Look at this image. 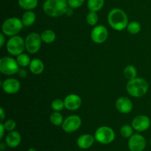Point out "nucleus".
<instances>
[{
    "mask_svg": "<svg viewBox=\"0 0 151 151\" xmlns=\"http://www.w3.org/2000/svg\"><path fill=\"white\" fill-rule=\"evenodd\" d=\"M4 131H6L5 128H4V124L2 122L0 123V139H2L3 137H4Z\"/></svg>",
    "mask_w": 151,
    "mask_h": 151,
    "instance_id": "2f4dec72",
    "label": "nucleus"
},
{
    "mask_svg": "<svg viewBox=\"0 0 151 151\" xmlns=\"http://www.w3.org/2000/svg\"><path fill=\"white\" fill-rule=\"evenodd\" d=\"M104 0H88L87 7L90 11L98 12L104 5Z\"/></svg>",
    "mask_w": 151,
    "mask_h": 151,
    "instance_id": "412c9836",
    "label": "nucleus"
},
{
    "mask_svg": "<svg viewBox=\"0 0 151 151\" xmlns=\"http://www.w3.org/2000/svg\"><path fill=\"white\" fill-rule=\"evenodd\" d=\"M50 119L51 123L55 126L62 125L63 121H64L63 116L60 113V111H54L53 113H52L50 115Z\"/></svg>",
    "mask_w": 151,
    "mask_h": 151,
    "instance_id": "5701e85b",
    "label": "nucleus"
},
{
    "mask_svg": "<svg viewBox=\"0 0 151 151\" xmlns=\"http://www.w3.org/2000/svg\"><path fill=\"white\" fill-rule=\"evenodd\" d=\"M150 145H151V139H150Z\"/></svg>",
    "mask_w": 151,
    "mask_h": 151,
    "instance_id": "58836bf2",
    "label": "nucleus"
},
{
    "mask_svg": "<svg viewBox=\"0 0 151 151\" xmlns=\"http://www.w3.org/2000/svg\"><path fill=\"white\" fill-rule=\"evenodd\" d=\"M29 70L34 75H40L44 72V64L41 60L38 58H34L31 60L29 63Z\"/></svg>",
    "mask_w": 151,
    "mask_h": 151,
    "instance_id": "a211bd4d",
    "label": "nucleus"
},
{
    "mask_svg": "<svg viewBox=\"0 0 151 151\" xmlns=\"http://www.w3.org/2000/svg\"><path fill=\"white\" fill-rule=\"evenodd\" d=\"M134 133V128L129 125H125L120 128V134L124 138H130Z\"/></svg>",
    "mask_w": 151,
    "mask_h": 151,
    "instance_id": "cd10ccee",
    "label": "nucleus"
},
{
    "mask_svg": "<svg viewBox=\"0 0 151 151\" xmlns=\"http://www.w3.org/2000/svg\"><path fill=\"white\" fill-rule=\"evenodd\" d=\"M3 91L8 94H14L19 91L21 84L16 78H7L3 82H1Z\"/></svg>",
    "mask_w": 151,
    "mask_h": 151,
    "instance_id": "ddd939ff",
    "label": "nucleus"
},
{
    "mask_svg": "<svg viewBox=\"0 0 151 151\" xmlns=\"http://www.w3.org/2000/svg\"><path fill=\"white\" fill-rule=\"evenodd\" d=\"M124 76L130 81V80L134 79V78H137V70L136 69V67H134L132 65H129V66H127L124 69Z\"/></svg>",
    "mask_w": 151,
    "mask_h": 151,
    "instance_id": "b1692460",
    "label": "nucleus"
},
{
    "mask_svg": "<svg viewBox=\"0 0 151 151\" xmlns=\"http://www.w3.org/2000/svg\"><path fill=\"white\" fill-rule=\"evenodd\" d=\"M84 1H85V0H67L68 6L73 9L81 7Z\"/></svg>",
    "mask_w": 151,
    "mask_h": 151,
    "instance_id": "7c9ffc66",
    "label": "nucleus"
},
{
    "mask_svg": "<svg viewBox=\"0 0 151 151\" xmlns=\"http://www.w3.org/2000/svg\"><path fill=\"white\" fill-rule=\"evenodd\" d=\"M128 94L134 97H141L145 95L149 89V84L146 80L142 78H136L128 81L126 85Z\"/></svg>",
    "mask_w": 151,
    "mask_h": 151,
    "instance_id": "7ed1b4c3",
    "label": "nucleus"
},
{
    "mask_svg": "<svg viewBox=\"0 0 151 151\" xmlns=\"http://www.w3.org/2000/svg\"><path fill=\"white\" fill-rule=\"evenodd\" d=\"M150 126V119L146 115H139L134 118L132 121V127L139 132L147 131Z\"/></svg>",
    "mask_w": 151,
    "mask_h": 151,
    "instance_id": "f8f14e48",
    "label": "nucleus"
},
{
    "mask_svg": "<svg viewBox=\"0 0 151 151\" xmlns=\"http://www.w3.org/2000/svg\"><path fill=\"white\" fill-rule=\"evenodd\" d=\"M94 137H93L91 134H85L79 137V138L77 140V144L78 146L81 149H88L92 146L94 142Z\"/></svg>",
    "mask_w": 151,
    "mask_h": 151,
    "instance_id": "f3484780",
    "label": "nucleus"
},
{
    "mask_svg": "<svg viewBox=\"0 0 151 151\" xmlns=\"http://www.w3.org/2000/svg\"><path fill=\"white\" fill-rule=\"evenodd\" d=\"M82 124L81 118L78 115L67 116L62 124V129L66 133H72L80 128Z\"/></svg>",
    "mask_w": 151,
    "mask_h": 151,
    "instance_id": "1a4fd4ad",
    "label": "nucleus"
},
{
    "mask_svg": "<svg viewBox=\"0 0 151 151\" xmlns=\"http://www.w3.org/2000/svg\"><path fill=\"white\" fill-rule=\"evenodd\" d=\"M19 65L16 59L11 57H3L0 59V72L5 75H13L18 73Z\"/></svg>",
    "mask_w": 151,
    "mask_h": 151,
    "instance_id": "423d86ee",
    "label": "nucleus"
},
{
    "mask_svg": "<svg viewBox=\"0 0 151 151\" xmlns=\"http://www.w3.org/2000/svg\"><path fill=\"white\" fill-rule=\"evenodd\" d=\"M24 24L22 20L16 17H11L6 19L2 24V32L7 36L17 35L23 29Z\"/></svg>",
    "mask_w": 151,
    "mask_h": 151,
    "instance_id": "20e7f679",
    "label": "nucleus"
},
{
    "mask_svg": "<svg viewBox=\"0 0 151 151\" xmlns=\"http://www.w3.org/2000/svg\"><path fill=\"white\" fill-rule=\"evenodd\" d=\"M115 106L118 111L122 114H128L132 111L133 103L130 99L125 97H119L116 100Z\"/></svg>",
    "mask_w": 151,
    "mask_h": 151,
    "instance_id": "2eb2a0df",
    "label": "nucleus"
},
{
    "mask_svg": "<svg viewBox=\"0 0 151 151\" xmlns=\"http://www.w3.org/2000/svg\"><path fill=\"white\" fill-rule=\"evenodd\" d=\"M64 101L65 108L69 111H75L79 109L82 105V99L79 95L75 94H70L66 96Z\"/></svg>",
    "mask_w": 151,
    "mask_h": 151,
    "instance_id": "4468645a",
    "label": "nucleus"
},
{
    "mask_svg": "<svg viewBox=\"0 0 151 151\" xmlns=\"http://www.w3.org/2000/svg\"><path fill=\"white\" fill-rule=\"evenodd\" d=\"M41 35L37 32H31L25 38V47L27 51L30 54H35L40 50L41 47Z\"/></svg>",
    "mask_w": 151,
    "mask_h": 151,
    "instance_id": "6e6552de",
    "label": "nucleus"
},
{
    "mask_svg": "<svg viewBox=\"0 0 151 151\" xmlns=\"http://www.w3.org/2000/svg\"><path fill=\"white\" fill-rule=\"evenodd\" d=\"M6 48L7 52L13 56H18L23 53L24 50L26 49L25 40L19 35H14L10 37L7 41Z\"/></svg>",
    "mask_w": 151,
    "mask_h": 151,
    "instance_id": "39448f33",
    "label": "nucleus"
},
{
    "mask_svg": "<svg viewBox=\"0 0 151 151\" xmlns=\"http://www.w3.org/2000/svg\"><path fill=\"white\" fill-rule=\"evenodd\" d=\"M73 13H74L73 8H72V7H68L67 9H66V13H65V14L68 16H71L73 15Z\"/></svg>",
    "mask_w": 151,
    "mask_h": 151,
    "instance_id": "f704fd0d",
    "label": "nucleus"
},
{
    "mask_svg": "<svg viewBox=\"0 0 151 151\" xmlns=\"http://www.w3.org/2000/svg\"><path fill=\"white\" fill-rule=\"evenodd\" d=\"M27 151H37V150H35V148H32H32H29V149H28Z\"/></svg>",
    "mask_w": 151,
    "mask_h": 151,
    "instance_id": "4c0bfd02",
    "label": "nucleus"
},
{
    "mask_svg": "<svg viewBox=\"0 0 151 151\" xmlns=\"http://www.w3.org/2000/svg\"><path fill=\"white\" fill-rule=\"evenodd\" d=\"M21 141H22V137L20 134L15 131H10L5 139L6 145L9 147H12V148L18 147L21 143Z\"/></svg>",
    "mask_w": 151,
    "mask_h": 151,
    "instance_id": "dca6fc26",
    "label": "nucleus"
},
{
    "mask_svg": "<svg viewBox=\"0 0 151 151\" xmlns=\"http://www.w3.org/2000/svg\"><path fill=\"white\" fill-rule=\"evenodd\" d=\"M4 34L3 32L0 34V47H2L5 43V38H4Z\"/></svg>",
    "mask_w": 151,
    "mask_h": 151,
    "instance_id": "72a5a7b5",
    "label": "nucleus"
},
{
    "mask_svg": "<svg viewBox=\"0 0 151 151\" xmlns=\"http://www.w3.org/2000/svg\"><path fill=\"white\" fill-rule=\"evenodd\" d=\"M109 32L107 28L103 25L94 27L91 32V38L96 44H103L107 40Z\"/></svg>",
    "mask_w": 151,
    "mask_h": 151,
    "instance_id": "9b49d317",
    "label": "nucleus"
},
{
    "mask_svg": "<svg viewBox=\"0 0 151 151\" xmlns=\"http://www.w3.org/2000/svg\"><path fill=\"white\" fill-rule=\"evenodd\" d=\"M4 118H5V112H4V109L2 108H1L0 109V120L2 122L4 119Z\"/></svg>",
    "mask_w": 151,
    "mask_h": 151,
    "instance_id": "c9c22d12",
    "label": "nucleus"
},
{
    "mask_svg": "<svg viewBox=\"0 0 151 151\" xmlns=\"http://www.w3.org/2000/svg\"><path fill=\"white\" fill-rule=\"evenodd\" d=\"M94 138L96 141L100 144H110L114 140L115 133L110 127L101 126L96 130Z\"/></svg>",
    "mask_w": 151,
    "mask_h": 151,
    "instance_id": "0eeeda50",
    "label": "nucleus"
},
{
    "mask_svg": "<svg viewBox=\"0 0 151 151\" xmlns=\"http://www.w3.org/2000/svg\"><path fill=\"white\" fill-rule=\"evenodd\" d=\"M4 145L3 144V143H1V145H0V147H1V151L4 150Z\"/></svg>",
    "mask_w": 151,
    "mask_h": 151,
    "instance_id": "e433bc0d",
    "label": "nucleus"
},
{
    "mask_svg": "<svg viewBox=\"0 0 151 151\" xmlns=\"http://www.w3.org/2000/svg\"><path fill=\"white\" fill-rule=\"evenodd\" d=\"M99 20L98 15L97 14V12L90 11L86 15V22L88 24L91 26H94L97 24Z\"/></svg>",
    "mask_w": 151,
    "mask_h": 151,
    "instance_id": "bb28decb",
    "label": "nucleus"
},
{
    "mask_svg": "<svg viewBox=\"0 0 151 151\" xmlns=\"http://www.w3.org/2000/svg\"><path fill=\"white\" fill-rule=\"evenodd\" d=\"M127 29L130 33L135 35V34L139 33L141 30V25L137 22H131L128 23L127 26Z\"/></svg>",
    "mask_w": 151,
    "mask_h": 151,
    "instance_id": "a878e982",
    "label": "nucleus"
},
{
    "mask_svg": "<svg viewBox=\"0 0 151 151\" xmlns=\"http://www.w3.org/2000/svg\"><path fill=\"white\" fill-rule=\"evenodd\" d=\"M42 41L46 44H51L54 42L56 38V35L55 32L52 29H46L41 35Z\"/></svg>",
    "mask_w": 151,
    "mask_h": 151,
    "instance_id": "4be33fe9",
    "label": "nucleus"
},
{
    "mask_svg": "<svg viewBox=\"0 0 151 151\" xmlns=\"http://www.w3.org/2000/svg\"><path fill=\"white\" fill-rule=\"evenodd\" d=\"M16 60H17L19 66H22V67H26V66H29V63L31 62L29 56L28 55L24 54V53L19 55L16 58Z\"/></svg>",
    "mask_w": 151,
    "mask_h": 151,
    "instance_id": "393cba45",
    "label": "nucleus"
},
{
    "mask_svg": "<svg viewBox=\"0 0 151 151\" xmlns=\"http://www.w3.org/2000/svg\"><path fill=\"white\" fill-rule=\"evenodd\" d=\"M67 0H46L43 4L44 12L50 17H60L66 13Z\"/></svg>",
    "mask_w": 151,
    "mask_h": 151,
    "instance_id": "f257e3e1",
    "label": "nucleus"
},
{
    "mask_svg": "<svg viewBox=\"0 0 151 151\" xmlns=\"http://www.w3.org/2000/svg\"><path fill=\"white\" fill-rule=\"evenodd\" d=\"M20 7L26 10H31L38 6V0H18Z\"/></svg>",
    "mask_w": 151,
    "mask_h": 151,
    "instance_id": "aec40b11",
    "label": "nucleus"
},
{
    "mask_svg": "<svg viewBox=\"0 0 151 151\" xmlns=\"http://www.w3.org/2000/svg\"><path fill=\"white\" fill-rule=\"evenodd\" d=\"M108 22L111 27L116 31H122L127 28L128 19L126 13L119 8H114L108 15Z\"/></svg>",
    "mask_w": 151,
    "mask_h": 151,
    "instance_id": "f03ea898",
    "label": "nucleus"
},
{
    "mask_svg": "<svg viewBox=\"0 0 151 151\" xmlns=\"http://www.w3.org/2000/svg\"><path fill=\"white\" fill-rule=\"evenodd\" d=\"M3 124H4L6 131H9V132L14 131L15 128H16V122L13 119H7Z\"/></svg>",
    "mask_w": 151,
    "mask_h": 151,
    "instance_id": "c756f323",
    "label": "nucleus"
},
{
    "mask_svg": "<svg viewBox=\"0 0 151 151\" xmlns=\"http://www.w3.org/2000/svg\"><path fill=\"white\" fill-rule=\"evenodd\" d=\"M18 73H19V76L22 77V78H25V77L27 75V72L25 69H19V72H18Z\"/></svg>",
    "mask_w": 151,
    "mask_h": 151,
    "instance_id": "473e14b6",
    "label": "nucleus"
},
{
    "mask_svg": "<svg viewBox=\"0 0 151 151\" xmlns=\"http://www.w3.org/2000/svg\"><path fill=\"white\" fill-rule=\"evenodd\" d=\"M128 145L131 151H143L146 147L145 138L139 134H133L129 138Z\"/></svg>",
    "mask_w": 151,
    "mask_h": 151,
    "instance_id": "9d476101",
    "label": "nucleus"
},
{
    "mask_svg": "<svg viewBox=\"0 0 151 151\" xmlns=\"http://www.w3.org/2000/svg\"><path fill=\"white\" fill-rule=\"evenodd\" d=\"M51 108L55 111H60L65 108L64 101L60 99H55L52 102Z\"/></svg>",
    "mask_w": 151,
    "mask_h": 151,
    "instance_id": "c85d7f7f",
    "label": "nucleus"
},
{
    "mask_svg": "<svg viewBox=\"0 0 151 151\" xmlns=\"http://www.w3.org/2000/svg\"><path fill=\"white\" fill-rule=\"evenodd\" d=\"M36 16L34 12L32 10H27L24 13L22 17V22L24 27H29L34 24L35 22Z\"/></svg>",
    "mask_w": 151,
    "mask_h": 151,
    "instance_id": "6ab92c4d",
    "label": "nucleus"
}]
</instances>
